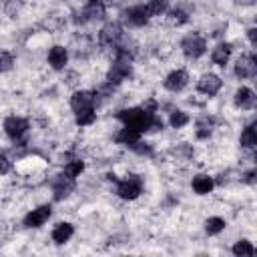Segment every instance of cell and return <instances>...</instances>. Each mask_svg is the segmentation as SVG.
I'll return each mask as SVG.
<instances>
[{"mask_svg":"<svg viewBox=\"0 0 257 257\" xmlns=\"http://www.w3.org/2000/svg\"><path fill=\"white\" fill-rule=\"evenodd\" d=\"M72 237H74V225H72L70 221H58V223L52 227V231H50V239H52V243H56V245H64V243H68Z\"/></svg>","mask_w":257,"mask_h":257,"instance_id":"d6986e66","label":"cell"},{"mask_svg":"<svg viewBox=\"0 0 257 257\" xmlns=\"http://www.w3.org/2000/svg\"><path fill=\"white\" fill-rule=\"evenodd\" d=\"M133 76V60H128V58H112V62H110V66H108V70H106V84L108 86H112V88H116L118 84H122V82H126L128 78Z\"/></svg>","mask_w":257,"mask_h":257,"instance_id":"5b68a950","label":"cell"},{"mask_svg":"<svg viewBox=\"0 0 257 257\" xmlns=\"http://www.w3.org/2000/svg\"><path fill=\"white\" fill-rule=\"evenodd\" d=\"M153 114L155 112H149L145 110L143 106H124L116 112V120L122 124V126H128L141 135L149 133V126H151V120H153Z\"/></svg>","mask_w":257,"mask_h":257,"instance_id":"6da1fadb","label":"cell"},{"mask_svg":"<svg viewBox=\"0 0 257 257\" xmlns=\"http://www.w3.org/2000/svg\"><path fill=\"white\" fill-rule=\"evenodd\" d=\"M195 88H197L199 94L213 98V96H217V94L221 92V88H223V78H221L217 72H203V74L197 78Z\"/></svg>","mask_w":257,"mask_h":257,"instance_id":"ba28073f","label":"cell"},{"mask_svg":"<svg viewBox=\"0 0 257 257\" xmlns=\"http://www.w3.org/2000/svg\"><path fill=\"white\" fill-rule=\"evenodd\" d=\"M74 189H76V181L66 177L64 173L56 175L52 179V183H50V191H52V199L54 201H66L74 193Z\"/></svg>","mask_w":257,"mask_h":257,"instance_id":"8fae6325","label":"cell"},{"mask_svg":"<svg viewBox=\"0 0 257 257\" xmlns=\"http://www.w3.org/2000/svg\"><path fill=\"white\" fill-rule=\"evenodd\" d=\"M143 139V135L141 133H137V131H133V128H128V126H120L116 133H114V143L116 145H120V147H126V149H131L137 141H141Z\"/></svg>","mask_w":257,"mask_h":257,"instance_id":"7402d4cb","label":"cell"},{"mask_svg":"<svg viewBox=\"0 0 257 257\" xmlns=\"http://www.w3.org/2000/svg\"><path fill=\"white\" fill-rule=\"evenodd\" d=\"M68 60H70V52H68V48L64 44H52L48 48V52H46V62L56 72L64 70L68 66Z\"/></svg>","mask_w":257,"mask_h":257,"instance_id":"5bb4252c","label":"cell"},{"mask_svg":"<svg viewBox=\"0 0 257 257\" xmlns=\"http://www.w3.org/2000/svg\"><path fill=\"white\" fill-rule=\"evenodd\" d=\"M84 171H86V163H84L80 157H74V159H70V161H66V163L62 165V173H64L66 177L74 179V181H76Z\"/></svg>","mask_w":257,"mask_h":257,"instance_id":"d4e9b609","label":"cell"},{"mask_svg":"<svg viewBox=\"0 0 257 257\" xmlns=\"http://www.w3.org/2000/svg\"><path fill=\"white\" fill-rule=\"evenodd\" d=\"M233 74H235L237 80H253L257 76V58H255V52L253 50L241 52L235 58Z\"/></svg>","mask_w":257,"mask_h":257,"instance_id":"8992f818","label":"cell"},{"mask_svg":"<svg viewBox=\"0 0 257 257\" xmlns=\"http://www.w3.org/2000/svg\"><path fill=\"white\" fill-rule=\"evenodd\" d=\"M145 183L139 175H124L122 179L114 181V195L120 201H137L143 195Z\"/></svg>","mask_w":257,"mask_h":257,"instance_id":"277c9868","label":"cell"},{"mask_svg":"<svg viewBox=\"0 0 257 257\" xmlns=\"http://www.w3.org/2000/svg\"><path fill=\"white\" fill-rule=\"evenodd\" d=\"M167 18H169V22L173 24V26H185V24H189L191 22V14L183 8V6H177V8H169V12L165 14Z\"/></svg>","mask_w":257,"mask_h":257,"instance_id":"484cf974","label":"cell"},{"mask_svg":"<svg viewBox=\"0 0 257 257\" xmlns=\"http://www.w3.org/2000/svg\"><path fill=\"white\" fill-rule=\"evenodd\" d=\"M68 106L72 112L92 108V106L96 108V92L92 88H76L68 98Z\"/></svg>","mask_w":257,"mask_h":257,"instance_id":"30bf717a","label":"cell"},{"mask_svg":"<svg viewBox=\"0 0 257 257\" xmlns=\"http://www.w3.org/2000/svg\"><path fill=\"white\" fill-rule=\"evenodd\" d=\"M231 253L235 255V257H253L255 255V245H253V241H249V239H237L233 245H231Z\"/></svg>","mask_w":257,"mask_h":257,"instance_id":"4316f807","label":"cell"},{"mask_svg":"<svg viewBox=\"0 0 257 257\" xmlns=\"http://www.w3.org/2000/svg\"><path fill=\"white\" fill-rule=\"evenodd\" d=\"M245 36H247V42H249V46H251V50L257 46V28L255 26H249L247 30H245Z\"/></svg>","mask_w":257,"mask_h":257,"instance_id":"d6a6232c","label":"cell"},{"mask_svg":"<svg viewBox=\"0 0 257 257\" xmlns=\"http://www.w3.org/2000/svg\"><path fill=\"white\" fill-rule=\"evenodd\" d=\"M241 181L247 183V185H253V183H255V169L251 167L249 171H245V173L241 175Z\"/></svg>","mask_w":257,"mask_h":257,"instance_id":"836d02e7","label":"cell"},{"mask_svg":"<svg viewBox=\"0 0 257 257\" xmlns=\"http://www.w3.org/2000/svg\"><path fill=\"white\" fill-rule=\"evenodd\" d=\"M145 6H147V10H149L151 18H159V16H165V14L169 12L171 2H169V0H147Z\"/></svg>","mask_w":257,"mask_h":257,"instance_id":"f1b7e54d","label":"cell"},{"mask_svg":"<svg viewBox=\"0 0 257 257\" xmlns=\"http://www.w3.org/2000/svg\"><path fill=\"white\" fill-rule=\"evenodd\" d=\"M215 131V116H201L195 122V139L197 141H209Z\"/></svg>","mask_w":257,"mask_h":257,"instance_id":"44dd1931","label":"cell"},{"mask_svg":"<svg viewBox=\"0 0 257 257\" xmlns=\"http://www.w3.org/2000/svg\"><path fill=\"white\" fill-rule=\"evenodd\" d=\"M255 104H257V94H255V90L251 88V86H247V84H241L235 92H233V106L237 108V110H253L255 108Z\"/></svg>","mask_w":257,"mask_h":257,"instance_id":"9a60e30c","label":"cell"},{"mask_svg":"<svg viewBox=\"0 0 257 257\" xmlns=\"http://www.w3.org/2000/svg\"><path fill=\"white\" fill-rule=\"evenodd\" d=\"M203 229H205V233H207L209 237H217V235H221V233L227 229V221H225L221 215H211V217L205 219Z\"/></svg>","mask_w":257,"mask_h":257,"instance_id":"cb8c5ba5","label":"cell"},{"mask_svg":"<svg viewBox=\"0 0 257 257\" xmlns=\"http://www.w3.org/2000/svg\"><path fill=\"white\" fill-rule=\"evenodd\" d=\"M122 38H124V28L118 22H108L98 32V44L106 48H114Z\"/></svg>","mask_w":257,"mask_h":257,"instance_id":"4fadbf2b","label":"cell"},{"mask_svg":"<svg viewBox=\"0 0 257 257\" xmlns=\"http://www.w3.org/2000/svg\"><path fill=\"white\" fill-rule=\"evenodd\" d=\"M233 44L229 40H219L213 48H211V62L219 68H225L229 62H231V56H233Z\"/></svg>","mask_w":257,"mask_h":257,"instance_id":"2e32d148","label":"cell"},{"mask_svg":"<svg viewBox=\"0 0 257 257\" xmlns=\"http://www.w3.org/2000/svg\"><path fill=\"white\" fill-rule=\"evenodd\" d=\"M131 151L133 153H137L139 157H153V153H155V149H153V145L151 143H147V141H137L133 147H131Z\"/></svg>","mask_w":257,"mask_h":257,"instance_id":"4dcf8cb0","label":"cell"},{"mask_svg":"<svg viewBox=\"0 0 257 257\" xmlns=\"http://www.w3.org/2000/svg\"><path fill=\"white\" fill-rule=\"evenodd\" d=\"M189 82H191V74H189L187 68H181V66L169 70V72L163 76V88H165L167 92H171V94L183 92V90L189 86Z\"/></svg>","mask_w":257,"mask_h":257,"instance_id":"52a82bcc","label":"cell"},{"mask_svg":"<svg viewBox=\"0 0 257 257\" xmlns=\"http://www.w3.org/2000/svg\"><path fill=\"white\" fill-rule=\"evenodd\" d=\"M179 48H181V54L187 60H201L209 50V40L199 30H193V32H187L181 38Z\"/></svg>","mask_w":257,"mask_h":257,"instance_id":"7a4b0ae2","label":"cell"},{"mask_svg":"<svg viewBox=\"0 0 257 257\" xmlns=\"http://www.w3.org/2000/svg\"><path fill=\"white\" fill-rule=\"evenodd\" d=\"M82 22H96L106 16V2L104 0H86L80 10Z\"/></svg>","mask_w":257,"mask_h":257,"instance_id":"ac0fdd59","label":"cell"},{"mask_svg":"<svg viewBox=\"0 0 257 257\" xmlns=\"http://www.w3.org/2000/svg\"><path fill=\"white\" fill-rule=\"evenodd\" d=\"M50 217H52V205H38L22 217V225L26 229H40L42 225H46Z\"/></svg>","mask_w":257,"mask_h":257,"instance_id":"7c38bea8","label":"cell"},{"mask_svg":"<svg viewBox=\"0 0 257 257\" xmlns=\"http://www.w3.org/2000/svg\"><path fill=\"white\" fill-rule=\"evenodd\" d=\"M96 118H98V112H96L94 106L74 112V122H76V126H82V128H84V126H92V124L96 122Z\"/></svg>","mask_w":257,"mask_h":257,"instance_id":"83f0119b","label":"cell"},{"mask_svg":"<svg viewBox=\"0 0 257 257\" xmlns=\"http://www.w3.org/2000/svg\"><path fill=\"white\" fill-rule=\"evenodd\" d=\"M10 171H12V159L4 151H0V177L8 175Z\"/></svg>","mask_w":257,"mask_h":257,"instance_id":"1f68e13d","label":"cell"},{"mask_svg":"<svg viewBox=\"0 0 257 257\" xmlns=\"http://www.w3.org/2000/svg\"><path fill=\"white\" fill-rule=\"evenodd\" d=\"M28 131H30V120L26 118V116H22V114H8V116H4V120H2V133L16 145H22L24 143V139H26V135H28Z\"/></svg>","mask_w":257,"mask_h":257,"instance_id":"3957f363","label":"cell"},{"mask_svg":"<svg viewBox=\"0 0 257 257\" xmlns=\"http://www.w3.org/2000/svg\"><path fill=\"white\" fill-rule=\"evenodd\" d=\"M122 20L131 28H145V26L151 24V14H149L145 4H133V6H128L124 10Z\"/></svg>","mask_w":257,"mask_h":257,"instance_id":"9c48e42d","label":"cell"},{"mask_svg":"<svg viewBox=\"0 0 257 257\" xmlns=\"http://www.w3.org/2000/svg\"><path fill=\"white\" fill-rule=\"evenodd\" d=\"M169 126L175 128V131H183L189 122H191V114L185 110V108H173L169 112V118H167Z\"/></svg>","mask_w":257,"mask_h":257,"instance_id":"603a6c76","label":"cell"},{"mask_svg":"<svg viewBox=\"0 0 257 257\" xmlns=\"http://www.w3.org/2000/svg\"><path fill=\"white\" fill-rule=\"evenodd\" d=\"M239 147L243 151H255L257 147V131H255V122H247L243 124L241 133H239Z\"/></svg>","mask_w":257,"mask_h":257,"instance_id":"ffe728a7","label":"cell"},{"mask_svg":"<svg viewBox=\"0 0 257 257\" xmlns=\"http://www.w3.org/2000/svg\"><path fill=\"white\" fill-rule=\"evenodd\" d=\"M16 60H14V54L10 50H0V74H6L14 68Z\"/></svg>","mask_w":257,"mask_h":257,"instance_id":"f546056e","label":"cell"},{"mask_svg":"<svg viewBox=\"0 0 257 257\" xmlns=\"http://www.w3.org/2000/svg\"><path fill=\"white\" fill-rule=\"evenodd\" d=\"M215 187H217V181H215V177L209 175V173H195L193 179H191V189H193V193L199 195V197L211 195Z\"/></svg>","mask_w":257,"mask_h":257,"instance_id":"e0dca14e","label":"cell"}]
</instances>
